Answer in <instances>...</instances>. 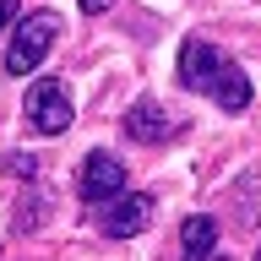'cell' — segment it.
Returning <instances> with one entry per match:
<instances>
[{"label":"cell","instance_id":"cell-1","mask_svg":"<svg viewBox=\"0 0 261 261\" xmlns=\"http://www.w3.org/2000/svg\"><path fill=\"white\" fill-rule=\"evenodd\" d=\"M55 44H60V16H55V11H28L22 22H16L11 44H6V71H11V76L38 71Z\"/></svg>","mask_w":261,"mask_h":261},{"label":"cell","instance_id":"cell-2","mask_svg":"<svg viewBox=\"0 0 261 261\" xmlns=\"http://www.w3.org/2000/svg\"><path fill=\"white\" fill-rule=\"evenodd\" d=\"M71 120H76V103H71V87L60 76H44L28 87V125L38 136H65Z\"/></svg>","mask_w":261,"mask_h":261},{"label":"cell","instance_id":"cell-3","mask_svg":"<svg viewBox=\"0 0 261 261\" xmlns=\"http://www.w3.org/2000/svg\"><path fill=\"white\" fill-rule=\"evenodd\" d=\"M130 185V174H125V163H120V152H109V147H93L87 158H82V169H76V196L82 201H109V196H120Z\"/></svg>","mask_w":261,"mask_h":261},{"label":"cell","instance_id":"cell-4","mask_svg":"<svg viewBox=\"0 0 261 261\" xmlns=\"http://www.w3.org/2000/svg\"><path fill=\"white\" fill-rule=\"evenodd\" d=\"M147 223H152V196L147 191H120L109 201H98V228L109 240H136Z\"/></svg>","mask_w":261,"mask_h":261},{"label":"cell","instance_id":"cell-5","mask_svg":"<svg viewBox=\"0 0 261 261\" xmlns=\"http://www.w3.org/2000/svg\"><path fill=\"white\" fill-rule=\"evenodd\" d=\"M174 130H179V120L163 109L158 98H136V103L125 109V136H130V142H142V147L174 142Z\"/></svg>","mask_w":261,"mask_h":261},{"label":"cell","instance_id":"cell-6","mask_svg":"<svg viewBox=\"0 0 261 261\" xmlns=\"http://www.w3.org/2000/svg\"><path fill=\"white\" fill-rule=\"evenodd\" d=\"M223 65H228V55L218 44H207V38H191L179 49V82L191 93H212V82L223 76Z\"/></svg>","mask_w":261,"mask_h":261},{"label":"cell","instance_id":"cell-7","mask_svg":"<svg viewBox=\"0 0 261 261\" xmlns=\"http://www.w3.org/2000/svg\"><path fill=\"white\" fill-rule=\"evenodd\" d=\"M207 98L218 103V109H228V114H245V109H250V98H256V87H250V76H245L240 65L228 60V65H223V76L212 82V93H207Z\"/></svg>","mask_w":261,"mask_h":261},{"label":"cell","instance_id":"cell-8","mask_svg":"<svg viewBox=\"0 0 261 261\" xmlns=\"http://www.w3.org/2000/svg\"><path fill=\"white\" fill-rule=\"evenodd\" d=\"M179 245H185V261H212V245H218V218H185Z\"/></svg>","mask_w":261,"mask_h":261},{"label":"cell","instance_id":"cell-9","mask_svg":"<svg viewBox=\"0 0 261 261\" xmlns=\"http://www.w3.org/2000/svg\"><path fill=\"white\" fill-rule=\"evenodd\" d=\"M6 169H11L16 179H33V169H38V163H33V152H11V158H6Z\"/></svg>","mask_w":261,"mask_h":261},{"label":"cell","instance_id":"cell-10","mask_svg":"<svg viewBox=\"0 0 261 261\" xmlns=\"http://www.w3.org/2000/svg\"><path fill=\"white\" fill-rule=\"evenodd\" d=\"M11 22H16V0H0V33L11 28Z\"/></svg>","mask_w":261,"mask_h":261},{"label":"cell","instance_id":"cell-11","mask_svg":"<svg viewBox=\"0 0 261 261\" xmlns=\"http://www.w3.org/2000/svg\"><path fill=\"white\" fill-rule=\"evenodd\" d=\"M109 6H114V0H82V11H87V16H98V11H109Z\"/></svg>","mask_w":261,"mask_h":261}]
</instances>
